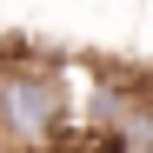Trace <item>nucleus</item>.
Wrapping results in <instances>:
<instances>
[{"mask_svg":"<svg viewBox=\"0 0 153 153\" xmlns=\"http://www.w3.org/2000/svg\"><path fill=\"white\" fill-rule=\"evenodd\" d=\"M73 140V87L53 60H0V153H60Z\"/></svg>","mask_w":153,"mask_h":153,"instance_id":"obj_1","label":"nucleus"}]
</instances>
